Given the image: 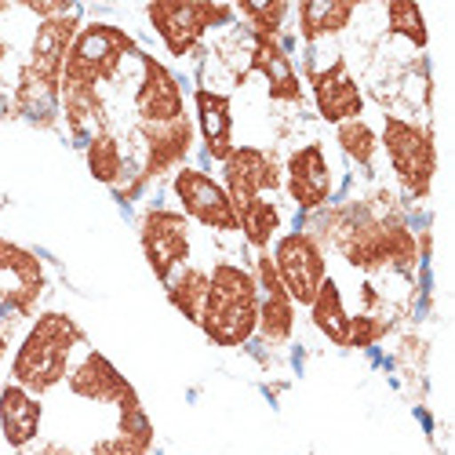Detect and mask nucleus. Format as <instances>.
I'll list each match as a JSON object with an SVG mask.
<instances>
[{
  "mask_svg": "<svg viewBox=\"0 0 455 455\" xmlns=\"http://www.w3.org/2000/svg\"><path fill=\"white\" fill-rule=\"evenodd\" d=\"M201 331L215 347H244L259 331V284L255 274L237 262H215L208 274V291L201 307Z\"/></svg>",
  "mask_w": 455,
  "mask_h": 455,
  "instance_id": "obj_4",
  "label": "nucleus"
},
{
  "mask_svg": "<svg viewBox=\"0 0 455 455\" xmlns=\"http://www.w3.org/2000/svg\"><path fill=\"white\" fill-rule=\"evenodd\" d=\"M139 135H142V168H139L135 182L128 189H121L124 201L142 194L154 179L175 172L186 161L189 149H194V124H189V117H179L172 124H139Z\"/></svg>",
  "mask_w": 455,
  "mask_h": 455,
  "instance_id": "obj_11",
  "label": "nucleus"
},
{
  "mask_svg": "<svg viewBox=\"0 0 455 455\" xmlns=\"http://www.w3.org/2000/svg\"><path fill=\"white\" fill-rule=\"evenodd\" d=\"M0 274L15 277V291L8 295V307L19 310V314H29L33 302L41 299V291H44V267H41V259L0 237Z\"/></svg>",
  "mask_w": 455,
  "mask_h": 455,
  "instance_id": "obj_20",
  "label": "nucleus"
},
{
  "mask_svg": "<svg viewBox=\"0 0 455 455\" xmlns=\"http://www.w3.org/2000/svg\"><path fill=\"white\" fill-rule=\"evenodd\" d=\"M354 15H357V4H350V0H302L295 8L299 36L307 44H317L324 36L343 33Z\"/></svg>",
  "mask_w": 455,
  "mask_h": 455,
  "instance_id": "obj_22",
  "label": "nucleus"
},
{
  "mask_svg": "<svg viewBox=\"0 0 455 455\" xmlns=\"http://www.w3.org/2000/svg\"><path fill=\"white\" fill-rule=\"evenodd\" d=\"M310 88H314V102L317 113L328 124H347V121H361L364 113V95L354 81V73L347 66V59H335L324 69H310Z\"/></svg>",
  "mask_w": 455,
  "mask_h": 455,
  "instance_id": "obj_14",
  "label": "nucleus"
},
{
  "mask_svg": "<svg viewBox=\"0 0 455 455\" xmlns=\"http://www.w3.org/2000/svg\"><path fill=\"white\" fill-rule=\"evenodd\" d=\"M387 331H390V321L375 317V314H357V317H350V339H347V347L368 350V347H375Z\"/></svg>",
  "mask_w": 455,
  "mask_h": 455,
  "instance_id": "obj_30",
  "label": "nucleus"
},
{
  "mask_svg": "<svg viewBox=\"0 0 455 455\" xmlns=\"http://www.w3.org/2000/svg\"><path fill=\"white\" fill-rule=\"evenodd\" d=\"M41 419L44 408L29 390H22L19 383H8L0 390V430L12 448H26L33 444V437L41 434Z\"/></svg>",
  "mask_w": 455,
  "mask_h": 455,
  "instance_id": "obj_21",
  "label": "nucleus"
},
{
  "mask_svg": "<svg viewBox=\"0 0 455 455\" xmlns=\"http://www.w3.org/2000/svg\"><path fill=\"white\" fill-rule=\"evenodd\" d=\"M387 26H390V33L404 36V41H411L415 48H427V41H430L423 12L415 4H408V0H390L387 4Z\"/></svg>",
  "mask_w": 455,
  "mask_h": 455,
  "instance_id": "obj_28",
  "label": "nucleus"
},
{
  "mask_svg": "<svg viewBox=\"0 0 455 455\" xmlns=\"http://www.w3.org/2000/svg\"><path fill=\"white\" fill-rule=\"evenodd\" d=\"M66 383H69V394L73 397H81V401H95V404H128L135 401V387L128 383V379L113 368L99 350H92L77 368H73L66 375Z\"/></svg>",
  "mask_w": 455,
  "mask_h": 455,
  "instance_id": "obj_17",
  "label": "nucleus"
},
{
  "mask_svg": "<svg viewBox=\"0 0 455 455\" xmlns=\"http://www.w3.org/2000/svg\"><path fill=\"white\" fill-rule=\"evenodd\" d=\"M81 33V8L69 15L41 19L33 33V48L26 66L19 69L15 84V113L29 117L33 124H52L55 106H59V84H62V66Z\"/></svg>",
  "mask_w": 455,
  "mask_h": 455,
  "instance_id": "obj_3",
  "label": "nucleus"
},
{
  "mask_svg": "<svg viewBox=\"0 0 455 455\" xmlns=\"http://www.w3.org/2000/svg\"><path fill=\"white\" fill-rule=\"evenodd\" d=\"M8 52H12V48H8V41L0 36V73H4V59H8Z\"/></svg>",
  "mask_w": 455,
  "mask_h": 455,
  "instance_id": "obj_31",
  "label": "nucleus"
},
{
  "mask_svg": "<svg viewBox=\"0 0 455 455\" xmlns=\"http://www.w3.org/2000/svg\"><path fill=\"white\" fill-rule=\"evenodd\" d=\"M255 284H259V335L267 343L281 347L291 339V328H295V302L284 291L274 270V259L267 251H259L255 259Z\"/></svg>",
  "mask_w": 455,
  "mask_h": 455,
  "instance_id": "obj_16",
  "label": "nucleus"
},
{
  "mask_svg": "<svg viewBox=\"0 0 455 455\" xmlns=\"http://www.w3.org/2000/svg\"><path fill=\"white\" fill-rule=\"evenodd\" d=\"M175 197L182 204V215L194 219L208 230L219 234H241V222H237V208L226 194V186L215 182L208 172L201 168H179L175 172Z\"/></svg>",
  "mask_w": 455,
  "mask_h": 455,
  "instance_id": "obj_10",
  "label": "nucleus"
},
{
  "mask_svg": "<svg viewBox=\"0 0 455 455\" xmlns=\"http://www.w3.org/2000/svg\"><path fill=\"white\" fill-rule=\"evenodd\" d=\"M88 172L92 179L106 182V186H121L124 172H128V157H124V149L117 142V135H113L109 128H99L92 139H88Z\"/></svg>",
  "mask_w": 455,
  "mask_h": 455,
  "instance_id": "obj_24",
  "label": "nucleus"
},
{
  "mask_svg": "<svg viewBox=\"0 0 455 455\" xmlns=\"http://www.w3.org/2000/svg\"><path fill=\"white\" fill-rule=\"evenodd\" d=\"M204 291H208V274L197 267H186L179 277L168 281V302L186 317V321H201V307H204Z\"/></svg>",
  "mask_w": 455,
  "mask_h": 455,
  "instance_id": "obj_26",
  "label": "nucleus"
},
{
  "mask_svg": "<svg viewBox=\"0 0 455 455\" xmlns=\"http://www.w3.org/2000/svg\"><path fill=\"white\" fill-rule=\"evenodd\" d=\"M197 102V124H201V139L212 161H226L234 154V106L230 95L212 92V88H197L194 92Z\"/></svg>",
  "mask_w": 455,
  "mask_h": 455,
  "instance_id": "obj_19",
  "label": "nucleus"
},
{
  "mask_svg": "<svg viewBox=\"0 0 455 455\" xmlns=\"http://www.w3.org/2000/svg\"><path fill=\"white\" fill-rule=\"evenodd\" d=\"M383 149L390 157V168L397 182L408 189L415 201L430 197L434 172H437V149H434V132L423 124H411L404 117H387L383 121Z\"/></svg>",
  "mask_w": 455,
  "mask_h": 455,
  "instance_id": "obj_6",
  "label": "nucleus"
},
{
  "mask_svg": "<svg viewBox=\"0 0 455 455\" xmlns=\"http://www.w3.org/2000/svg\"><path fill=\"white\" fill-rule=\"evenodd\" d=\"M77 343H84V331L69 314H59V310L41 314L15 350L12 383H19L29 394L55 390L69 375V354Z\"/></svg>",
  "mask_w": 455,
  "mask_h": 455,
  "instance_id": "obj_5",
  "label": "nucleus"
},
{
  "mask_svg": "<svg viewBox=\"0 0 455 455\" xmlns=\"http://www.w3.org/2000/svg\"><path fill=\"white\" fill-rule=\"evenodd\" d=\"M251 73H262L270 88V99L277 102H299L302 99V84L295 77V66L288 59V52L281 48L277 36H255L251 33V59H248Z\"/></svg>",
  "mask_w": 455,
  "mask_h": 455,
  "instance_id": "obj_18",
  "label": "nucleus"
},
{
  "mask_svg": "<svg viewBox=\"0 0 455 455\" xmlns=\"http://www.w3.org/2000/svg\"><path fill=\"white\" fill-rule=\"evenodd\" d=\"M234 12L248 22V29L255 36H277V29L284 26L291 4H284V0H270V4H237Z\"/></svg>",
  "mask_w": 455,
  "mask_h": 455,
  "instance_id": "obj_29",
  "label": "nucleus"
},
{
  "mask_svg": "<svg viewBox=\"0 0 455 455\" xmlns=\"http://www.w3.org/2000/svg\"><path fill=\"white\" fill-rule=\"evenodd\" d=\"M310 317H314V328L328 339L335 347H347L350 339V314L343 307V291L331 277H324V284L317 288L314 302H310Z\"/></svg>",
  "mask_w": 455,
  "mask_h": 455,
  "instance_id": "obj_23",
  "label": "nucleus"
},
{
  "mask_svg": "<svg viewBox=\"0 0 455 455\" xmlns=\"http://www.w3.org/2000/svg\"><path fill=\"white\" fill-rule=\"evenodd\" d=\"M139 62H142V77L135 88L139 124H172V121L186 117V99H182L175 73L146 52H139Z\"/></svg>",
  "mask_w": 455,
  "mask_h": 455,
  "instance_id": "obj_13",
  "label": "nucleus"
},
{
  "mask_svg": "<svg viewBox=\"0 0 455 455\" xmlns=\"http://www.w3.org/2000/svg\"><path fill=\"white\" fill-rule=\"evenodd\" d=\"M335 142H339V149H343V154H347L354 164L371 168L375 149H379V139H375V132H371L364 121H347V124H339V128H335Z\"/></svg>",
  "mask_w": 455,
  "mask_h": 455,
  "instance_id": "obj_27",
  "label": "nucleus"
},
{
  "mask_svg": "<svg viewBox=\"0 0 455 455\" xmlns=\"http://www.w3.org/2000/svg\"><path fill=\"white\" fill-rule=\"evenodd\" d=\"M128 55H139L135 36L124 33L113 22H88L81 26L77 41H73L66 66H62V84H59V106L69 124L73 139H84L88 128H102L106 121V102L102 84L121 73V62Z\"/></svg>",
  "mask_w": 455,
  "mask_h": 455,
  "instance_id": "obj_1",
  "label": "nucleus"
},
{
  "mask_svg": "<svg viewBox=\"0 0 455 455\" xmlns=\"http://www.w3.org/2000/svg\"><path fill=\"white\" fill-rule=\"evenodd\" d=\"M4 354H8V335L0 331V361H4Z\"/></svg>",
  "mask_w": 455,
  "mask_h": 455,
  "instance_id": "obj_32",
  "label": "nucleus"
},
{
  "mask_svg": "<svg viewBox=\"0 0 455 455\" xmlns=\"http://www.w3.org/2000/svg\"><path fill=\"white\" fill-rule=\"evenodd\" d=\"M284 186L288 197L299 204V212H321L331 201V168L324 161L321 142L299 146L284 164Z\"/></svg>",
  "mask_w": 455,
  "mask_h": 455,
  "instance_id": "obj_15",
  "label": "nucleus"
},
{
  "mask_svg": "<svg viewBox=\"0 0 455 455\" xmlns=\"http://www.w3.org/2000/svg\"><path fill=\"white\" fill-rule=\"evenodd\" d=\"M146 19L164 41L168 55L186 59L201 44V36L215 26H226L234 19L230 4H204V0H157L146 4Z\"/></svg>",
  "mask_w": 455,
  "mask_h": 455,
  "instance_id": "obj_7",
  "label": "nucleus"
},
{
  "mask_svg": "<svg viewBox=\"0 0 455 455\" xmlns=\"http://www.w3.org/2000/svg\"><path fill=\"white\" fill-rule=\"evenodd\" d=\"M4 12H8V4H0V15H4Z\"/></svg>",
  "mask_w": 455,
  "mask_h": 455,
  "instance_id": "obj_33",
  "label": "nucleus"
},
{
  "mask_svg": "<svg viewBox=\"0 0 455 455\" xmlns=\"http://www.w3.org/2000/svg\"><path fill=\"white\" fill-rule=\"evenodd\" d=\"M139 244L154 277L168 284L189 259V219L172 208H146L139 219Z\"/></svg>",
  "mask_w": 455,
  "mask_h": 455,
  "instance_id": "obj_8",
  "label": "nucleus"
},
{
  "mask_svg": "<svg viewBox=\"0 0 455 455\" xmlns=\"http://www.w3.org/2000/svg\"><path fill=\"white\" fill-rule=\"evenodd\" d=\"M222 179H226V194H230L234 208L241 212L244 204L270 197L281 189V164L274 154L259 146H234V154L222 161Z\"/></svg>",
  "mask_w": 455,
  "mask_h": 455,
  "instance_id": "obj_12",
  "label": "nucleus"
},
{
  "mask_svg": "<svg viewBox=\"0 0 455 455\" xmlns=\"http://www.w3.org/2000/svg\"><path fill=\"white\" fill-rule=\"evenodd\" d=\"M321 230L350 267L357 270H397L411 274L419 262V244L397 212H375L368 204H347L321 215Z\"/></svg>",
  "mask_w": 455,
  "mask_h": 455,
  "instance_id": "obj_2",
  "label": "nucleus"
},
{
  "mask_svg": "<svg viewBox=\"0 0 455 455\" xmlns=\"http://www.w3.org/2000/svg\"><path fill=\"white\" fill-rule=\"evenodd\" d=\"M237 222H241V234L244 241L255 248V251H267V244L274 241V234L281 230V208L274 197H259L251 204H244L237 212Z\"/></svg>",
  "mask_w": 455,
  "mask_h": 455,
  "instance_id": "obj_25",
  "label": "nucleus"
},
{
  "mask_svg": "<svg viewBox=\"0 0 455 455\" xmlns=\"http://www.w3.org/2000/svg\"><path fill=\"white\" fill-rule=\"evenodd\" d=\"M270 259H274V270H277L284 291L291 295V302H299V307H310L317 288L328 277V262H324L321 241L314 234H307V230L284 234Z\"/></svg>",
  "mask_w": 455,
  "mask_h": 455,
  "instance_id": "obj_9",
  "label": "nucleus"
}]
</instances>
